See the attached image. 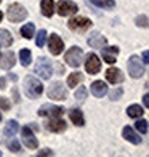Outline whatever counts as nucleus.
Wrapping results in <instances>:
<instances>
[{
  "instance_id": "f257e3e1",
  "label": "nucleus",
  "mask_w": 149,
  "mask_h": 157,
  "mask_svg": "<svg viewBox=\"0 0 149 157\" xmlns=\"http://www.w3.org/2000/svg\"><path fill=\"white\" fill-rule=\"evenodd\" d=\"M44 91V85H42L35 77H26L24 78V93L26 96H29L31 99H35L42 95Z\"/></svg>"
},
{
  "instance_id": "f03ea898",
  "label": "nucleus",
  "mask_w": 149,
  "mask_h": 157,
  "mask_svg": "<svg viewBox=\"0 0 149 157\" xmlns=\"http://www.w3.org/2000/svg\"><path fill=\"white\" fill-rule=\"evenodd\" d=\"M35 74H37L40 78H44V80H47V78L52 77V74H53V66H52V63H50L45 56L39 58L37 64H35Z\"/></svg>"
},
{
  "instance_id": "7ed1b4c3",
  "label": "nucleus",
  "mask_w": 149,
  "mask_h": 157,
  "mask_svg": "<svg viewBox=\"0 0 149 157\" xmlns=\"http://www.w3.org/2000/svg\"><path fill=\"white\" fill-rule=\"evenodd\" d=\"M6 16H8V19L11 21V23H19V21L26 19L27 16V11L23 5L19 3H13L8 6V11H6Z\"/></svg>"
},
{
  "instance_id": "20e7f679",
  "label": "nucleus",
  "mask_w": 149,
  "mask_h": 157,
  "mask_svg": "<svg viewBox=\"0 0 149 157\" xmlns=\"http://www.w3.org/2000/svg\"><path fill=\"white\" fill-rule=\"evenodd\" d=\"M48 96L50 99H56V101H64L67 98V90L61 82H53L48 88Z\"/></svg>"
},
{
  "instance_id": "39448f33",
  "label": "nucleus",
  "mask_w": 149,
  "mask_h": 157,
  "mask_svg": "<svg viewBox=\"0 0 149 157\" xmlns=\"http://www.w3.org/2000/svg\"><path fill=\"white\" fill-rule=\"evenodd\" d=\"M82 56H83L82 48L72 47V48H69L67 53L64 55V59H66V63L69 64L71 67H79L82 64Z\"/></svg>"
},
{
  "instance_id": "423d86ee",
  "label": "nucleus",
  "mask_w": 149,
  "mask_h": 157,
  "mask_svg": "<svg viewBox=\"0 0 149 157\" xmlns=\"http://www.w3.org/2000/svg\"><path fill=\"white\" fill-rule=\"evenodd\" d=\"M127 66H128V74L133 78H139L141 75L144 74V67H143V64H141V59L138 58V56H135V55L128 58Z\"/></svg>"
},
{
  "instance_id": "0eeeda50",
  "label": "nucleus",
  "mask_w": 149,
  "mask_h": 157,
  "mask_svg": "<svg viewBox=\"0 0 149 157\" xmlns=\"http://www.w3.org/2000/svg\"><path fill=\"white\" fill-rule=\"evenodd\" d=\"M64 109L59 108V106H53V104H44L39 109V116L42 117H59L63 116Z\"/></svg>"
},
{
  "instance_id": "6e6552de",
  "label": "nucleus",
  "mask_w": 149,
  "mask_h": 157,
  "mask_svg": "<svg viewBox=\"0 0 149 157\" xmlns=\"http://www.w3.org/2000/svg\"><path fill=\"white\" fill-rule=\"evenodd\" d=\"M85 69H87L88 74H98L99 69H101V61L95 53H90L87 56V61H85Z\"/></svg>"
},
{
  "instance_id": "1a4fd4ad",
  "label": "nucleus",
  "mask_w": 149,
  "mask_h": 157,
  "mask_svg": "<svg viewBox=\"0 0 149 157\" xmlns=\"http://www.w3.org/2000/svg\"><path fill=\"white\" fill-rule=\"evenodd\" d=\"M77 5L74 2H69V0H61V2L58 3V13L61 16H71L74 15V13H77Z\"/></svg>"
},
{
  "instance_id": "9d476101",
  "label": "nucleus",
  "mask_w": 149,
  "mask_h": 157,
  "mask_svg": "<svg viewBox=\"0 0 149 157\" xmlns=\"http://www.w3.org/2000/svg\"><path fill=\"white\" fill-rule=\"evenodd\" d=\"M21 135H23V143L26 144V147H29V149H37L39 146V143L37 140H35L34 136V133L29 127H24L23 130H21Z\"/></svg>"
},
{
  "instance_id": "9b49d317",
  "label": "nucleus",
  "mask_w": 149,
  "mask_h": 157,
  "mask_svg": "<svg viewBox=\"0 0 149 157\" xmlns=\"http://www.w3.org/2000/svg\"><path fill=\"white\" fill-rule=\"evenodd\" d=\"M90 26H91L90 19L83 18V16H77V18H72L69 21V27L72 31H87Z\"/></svg>"
},
{
  "instance_id": "f8f14e48",
  "label": "nucleus",
  "mask_w": 149,
  "mask_h": 157,
  "mask_svg": "<svg viewBox=\"0 0 149 157\" xmlns=\"http://www.w3.org/2000/svg\"><path fill=\"white\" fill-rule=\"evenodd\" d=\"M63 48H64L63 40L58 37V35H52L50 40H48V50H50V53L55 55V56H58L63 52Z\"/></svg>"
},
{
  "instance_id": "ddd939ff",
  "label": "nucleus",
  "mask_w": 149,
  "mask_h": 157,
  "mask_svg": "<svg viewBox=\"0 0 149 157\" xmlns=\"http://www.w3.org/2000/svg\"><path fill=\"white\" fill-rule=\"evenodd\" d=\"M90 90H91V93H93L96 98H103L106 93H108V85H106L103 80H96V82L91 83Z\"/></svg>"
},
{
  "instance_id": "4468645a",
  "label": "nucleus",
  "mask_w": 149,
  "mask_h": 157,
  "mask_svg": "<svg viewBox=\"0 0 149 157\" xmlns=\"http://www.w3.org/2000/svg\"><path fill=\"white\" fill-rule=\"evenodd\" d=\"M47 128L50 132L59 133L63 130H66V122H64V120H61V119H58V117H52V120L47 124Z\"/></svg>"
},
{
  "instance_id": "2eb2a0df",
  "label": "nucleus",
  "mask_w": 149,
  "mask_h": 157,
  "mask_svg": "<svg viewBox=\"0 0 149 157\" xmlns=\"http://www.w3.org/2000/svg\"><path fill=\"white\" fill-rule=\"evenodd\" d=\"M106 78L111 82V83H120L124 80V74L120 69H116V67H111L106 71Z\"/></svg>"
},
{
  "instance_id": "dca6fc26",
  "label": "nucleus",
  "mask_w": 149,
  "mask_h": 157,
  "mask_svg": "<svg viewBox=\"0 0 149 157\" xmlns=\"http://www.w3.org/2000/svg\"><path fill=\"white\" fill-rule=\"evenodd\" d=\"M101 50H103V59L106 63H109V64L116 63V56L119 53L117 47H108V48H101Z\"/></svg>"
},
{
  "instance_id": "f3484780",
  "label": "nucleus",
  "mask_w": 149,
  "mask_h": 157,
  "mask_svg": "<svg viewBox=\"0 0 149 157\" xmlns=\"http://www.w3.org/2000/svg\"><path fill=\"white\" fill-rule=\"evenodd\" d=\"M122 135H124V138H125L127 141L133 143V144H139V143H141L139 135H138V133H135V130H133L132 127H125L124 130H122Z\"/></svg>"
},
{
  "instance_id": "a211bd4d",
  "label": "nucleus",
  "mask_w": 149,
  "mask_h": 157,
  "mask_svg": "<svg viewBox=\"0 0 149 157\" xmlns=\"http://www.w3.org/2000/svg\"><path fill=\"white\" fill-rule=\"evenodd\" d=\"M104 44H106V39L99 32H93L88 37V45L93 47V48H103Z\"/></svg>"
},
{
  "instance_id": "6ab92c4d",
  "label": "nucleus",
  "mask_w": 149,
  "mask_h": 157,
  "mask_svg": "<svg viewBox=\"0 0 149 157\" xmlns=\"http://www.w3.org/2000/svg\"><path fill=\"white\" fill-rule=\"evenodd\" d=\"M13 64H15V55L11 52H6L5 55H2V58H0V67L10 69V67H13Z\"/></svg>"
},
{
  "instance_id": "aec40b11",
  "label": "nucleus",
  "mask_w": 149,
  "mask_h": 157,
  "mask_svg": "<svg viewBox=\"0 0 149 157\" xmlns=\"http://www.w3.org/2000/svg\"><path fill=\"white\" fill-rule=\"evenodd\" d=\"M42 13H44V16L47 18H52L53 16V13H55V3H53V0H42Z\"/></svg>"
},
{
  "instance_id": "412c9836",
  "label": "nucleus",
  "mask_w": 149,
  "mask_h": 157,
  "mask_svg": "<svg viewBox=\"0 0 149 157\" xmlns=\"http://www.w3.org/2000/svg\"><path fill=\"white\" fill-rule=\"evenodd\" d=\"M69 116H71V120L75 124V125H79V127H82L83 124H85V120H83V114H82V111L80 109H72L69 112Z\"/></svg>"
},
{
  "instance_id": "4be33fe9",
  "label": "nucleus",
  "mask_w": 149,
  "mask_h": 157,
  "mask_svg": "<svg viewBox=\"0 0 149 157\" xmlns=\"http://www.w3.org/2000/svg\"><path fill=\"white\" fill-rule=\"evenodd\" d=\"M143 108H141L139 104H132L128 106V109H127V114H128V117H133V119H136V117H141L143 116Z\"/></svg>"
},
{
  "instance_id": "5701e85b",
  "label": "nucleus",
  "mask_w": 149,
  "mask_h": 157,
  "mask_svg": "<svg viewBox=\"0 0 149 157\" xmlns=\"http://www.w3.org/2000/svg\"><path fill=\"white\" fill-rule=\"evenodd\" d=\"M18 128L19 127H18L16 120H8L6 125H5V135H6V136H13V135L18 132Z\"/></svg>"
},
{
  "instance_id": "b1692460",
  "label": "nucleus",
  "mask_w": 149,
  "mask_h": 157,
  "mask_svg": "<svg viewBox=\"0 0 149 157\" xmlns=\"http://www.w3.org/2000/svg\"><path fill=\"white\" fill-rule=\"evenodd\" d=\"M0 44L5 45V47H10L13 44V37L6 29H0Z\"/></svg>"
},
{
  "instance_id": "393cba45",
  "label": "nucleus",
  "mask_w": 149,
  "mask_h": 157,
  "mask_svg": "<svg viewBox=\"0 0 149 157\" xmlns=\"http://www.w3.org/2000/svg\"><path fill=\"white\" fill-rule=\"evenodd\" d=\"M83 80V75L80 72H74V74H71L69 78H67V85L69 87H77L80 82Z\"/></svg>"
},
{
  "instance_id": "a878e982",
  "label": "nucleus",
  "mask_w": 149,
  "mask_h": 157,
  "mask_svg": "<svg viewBox=\"0 0 149 157\" xmlns=\"http://www.w3.org/2000/svg\"><path fill=\"white\" fill-rule=\"evenodd\" d=\"M34 31H35L34 24H32V23H27L26 26H23V27H21V35H23L24 39H32Z\"/></svg>"
},
{
  "instance_id": "bb28decb",
  "label": "nucleus",
  "mask_w": 149,
  "mask_h": 157,
  "mask_svg": "<svg viewBox=\"0 0 149 157\" xmlns=\"http://www.w3.org/2000/svg\"><path fill=\"white\" fill-rule=\"evenodd\" d=\"M19 58H21V64H23V66H29L31 61H32V55H31L29 50H21Z\"/></svg>"
},
{
  "instance_id": "cd10ccee",
  "label": "nucleus",
  "mask_w": 149,
  "mask_h": 157,
  "mask_svg": "<svg viewBox=\"0 0 149 157\" xmlns=\"http://www.w3.org/2000/svg\"><path fill=\"white\" fill-rule=\"evenodd\" d=\"M90 2L96 6H101V8H114L116 6L114 0H90Z\"/></svg>"
},
{
  "instance_id": "c85d7f7f",
  "label": "nucleus",
  "mask_w": 149,
  "mask_h": 157,
  "mask_svg": "<svg viewBox=\"0 0 149 157\" xmlns=\"http://www.w3.org/2000/svg\"><path fill=\"white\" fill-rule=\"evenodd\" d=\"M135 127H136V130L139 133H147V120H138L136 124H135Z\"/></svg>"
},
{
  "instance_id": "c756f323",
  "label": "nucleus",
  "mask_w": 149,
  "mask_h": 157,
  "mask_svg": "<svg viewBox=\"0 0 149 157\" xmlns=\"http://www.w3.org/2000/svg\"><path fill=\"white\" fill-rule=\"evenodd\" d=\"M45 37H47V32H45L44 29L39 31V35H37V39H35V44H37L39 48L45 45Z\"/></svg>"
},
{
  "instance_id": "7c9ffc66",
  "label": "nucleus",
  "mask_w": 149,
  "mask_h": 157,
  "mask_svg": "<svg viewBox=\"0 0 149 157\" xmlns=\"http://www.w3.org/2000/svg\"><path fill=\"white\" fill-rule=\"evenodd\" d=\"M75 99H79V101L87 99V88H85V87H80L79 90H77V91H75Z\"/></svg>"
},
{
  "instance_id": "2f4dec72",
  "label": "nucleus",
  "mask_w": 149,
  "mask_h": 157,
  "mask_svg": "<svg viewBox=\"0 0 149 157\" xmlns=\"http://www.w3.org/2000/svg\"><path fill=\"white\" fill-rule=\"evenodd\" d=\"M122 93H124V90H122V88H116V90H112L111 93H109V98L112 99V101H117V99H120Z\"/></svg>"
},
{
  "instance_id": "473e14b6",
  "label": "nucleus",
  "mask_w": 149,
  "mask_h": 157,
  "mask_svg": "<svg viewBox=\"0 0 149 157\" xmlns=\"http://www.w3.org/2000/svg\"><path fill=\"white\" fill-rule=\"evenodd\" d=\"M6 146H8V147L11 149L13 152H19V151H21V147H19V143H18L16 140H13V141H8V143H6Z\"/></svg>"
},
{
  "instance_id": "72a5a7b5",
  "label": "nucleus",
  "mask_w": 149,
  "mask_h": 157,
  "mask_svg": "<svg viewBox=\"0 0 149 157\" xmlns=\"http://www.w3.org/2000/svg\"><path fill=\"white\" fill-rule=\"evenodd\" d=\"M136 24L146 27V26H147V16H138V18H136Z\"/></svg>"
},
{
  "instance_id": "f704fd0d",
  "label": "nucleus",
  "mask_w": 149,
  "mask_h": 157,
  "mask_svg": "<svg viewBox=\"0 0 149 157\" xmlns=\"http://www.w3.org/2000/svg\"><path fill=\"white\" fill-rule=\"evenodd\" d=\"M0 108H3V109H10V103L6 101L5 98H0Z\"/></svg>"
},
{
  "instance_id": "c9c22d12",
  "label": "nucleus",
  "mask_w": 149,
  "mask_h": 157,
  "mask_svg": "<svg viewBox=\"0 0 149 157\" xmlns=\"http://www.w3.org/2000/svg\"><path fill=\"white\" fill-rule=\"evenodd\" d=\"M39 155H53V152L50 151V149H44V151H40Z\"/></svg>"
},
{
  "instance_id": "e433bc0d",
  "label": "nucleus",
  "mask_w": 149,
  "mask_h": 157,
  "mask_svg": "<svg viewBox=\"0 0 149 157\" xmlns=\"http://www.w3.org/2000/svg\"><path fill=\"white\" fill-rule=\"evenodd\" d=\"M147 56H149V55H147V50H146V52H143V64H147V63H149V61H147Z\"/></svg>"
},
{
  "instance_id": "4c0bfd02",
  "label": "nucleus",
  "mask_w": 149,
  "mask_h": 157,
  "mask_svg": "<svg viewBox=\"0 0 149 157\" xmlns=\"http://www.w3.org/2000/svg\"><path fill=\"white\" fill-rule=\"evenodd\" d=\"M143 101H144V106H146V108H147V106H149V96H147V95H144V98H143Z\"/></svg>"
},
{
  "instance_id": "58836bf2",
  "label": "nucleus",
  "mask_w": 149,
  "mask_h": 157,
  "mask_svg": "<svg viewBox=\"0 0 149 157\" xmlns=\"http://www.w3.org/2000/svg\"><path fill=\"white\" fill-rule=\"evenodd\" d=\"M0 88H5V78H0Z\"/></svg>"
},
{
  "instance_id": "ea45409f",
  "label": "nucleus",
  "mask_w": 149,
  "mask_h": 157,
  "mask_svg": "<svg viewBox=\"0 0 149 157\" xmlns=\"http://www.w3.org/2000/svg\"><path fill=\"white\" fill-rule=\"evenodd\" d=\"M2 18H3V15H2V13H0V21H2Z\"/></svg>"
},
{
  "instance_id": "a19ab883",
  "label": "nucleus",
  "mask_w": 149,
  "mask_h": 157,
  "mask_svg": "<svg viewBox=\"0 0 149 157\" xmlns=\"http://www.w3.org/2000/svg\"><path fill=\"white\" fill-rule=\"evenodd\" d=\"M0 120H2V114H0Z\"/></svg>"
},
{
  "instance_id": "79ce46f5",
  "label": "nucleus",
  "mask_w": 149,
  "mask_h": 157,
  "mask_svg": "<svg viewBox=\"0 0 149 157\" xmlns=\"http://www.w3.org/2000/svg\"><path fill=\"white\" fill-rule=\"evenodd\" d=\"M0 3H2V0H0Z\"/></svg>"
}]
</instances>
